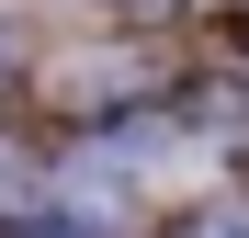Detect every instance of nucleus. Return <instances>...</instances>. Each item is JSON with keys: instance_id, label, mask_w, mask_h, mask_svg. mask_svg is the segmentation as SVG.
Masks as SVG:
<instances>
[{"instance_id": "obj_1", "label": "nucleus", "mask_w": 249, "mask_h": 238, "mask_svg": "<svg viewBox=\"0 0 249 238\" xmlns=\"http://www.w3.org/2000/svg\"><path fill=\"white\" fill-rule=\"evenodd\" d=\"M193 238H249V216H193Z\"/></svg>"}, {"instance_id": "obj_2", "label": "nucleus", "mask_w": 249, "mask_h": 238, "mask_svg": "<svg viewBox=\"0 0 249 238\" xmlns=\"http://www.w3.org/2000/svg\"><path fill=\"white\" fill-rule=\"evenodd\" d=\"M34 238H68V227H34Z\"/></svg>"}, {"instance_id": "obj_3", "label": "nucleus", "mask_w": 249, "mask_h": 238, "mask_svg": "<svg viewBox=\"0 0 249 238\" xmlns=\"http://www.w3.org/2000/svg\"><path fill=\"white\" fill-rule=\"evenodd\" d=\"M0 79H12V57H0Z\"/></svg>"}]
</instances>
